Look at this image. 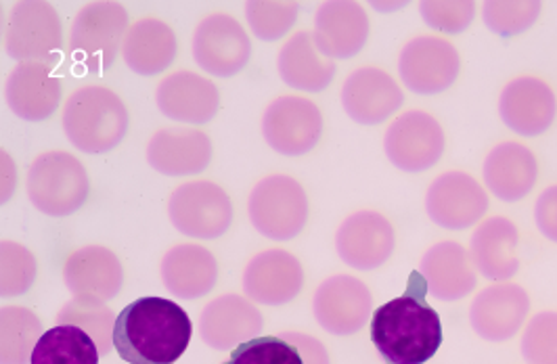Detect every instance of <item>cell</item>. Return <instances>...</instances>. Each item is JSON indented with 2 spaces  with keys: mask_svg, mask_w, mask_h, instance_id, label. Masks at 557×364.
Segmentation results:
<instances>
[{
  "mask_svg": "<svg viewBox=\"0 0 557 364\" xmlns=\"http://www.w3.org/2000/svg\"><path fill=\"white\" fill-rule=\"evenodd\" d=\"M191 316L166 298L147 296L117 314L113 348L128 364H174L189 348Z\"/></svg>",
  "mask_w": 557,
  "mask_h": 364,
  "instance_id": "1",
  "label": "cell"
},
{
  "mask_svg": "<svg viewBox=\"0 0 557 364\" xmlns=\"http://www.w3.org/2000/svg\"><path fill=\"white\" fill-rule=\"evenodd\" d=\"M425 279L416 271L400 298L375 310L371 341L386 364H425L443 343V323L425 296Z\"/></svg>",
  "mask_w": 557,
  "mask_h": 364,
  "instance_id": "2",
  "label": "cell"
},
{
  "mask_svg": "<svg viewBox=\"0 0 557 364\" xmlns=\"http://www.w3.org/2000/svg\"><path fill=\"white\" fill-rule=\"evenodd\" d=\"M63 130L84 153H108L128 133V110L110 88L83 86L63 108Z\"/></svg>",
  "mask_w": 557,
  "mask_h": 364,
  "instance_id": "3",
  "label": "cell"
},
{
  "mask_svg": "<svg viewBox=\"0 0 557 364\" xmlns=\"http://www.w3.org/2000/svg\"><path fill=\"white\" fill-rule=\"evenodd\" d=\"M90 180L83 164L65 151H47L34 160L28 172V197L47 216L63 218L86 203Z\"/></svg>",
  "mask_w": 557,
  "mask_h": 364,
  "instance_id": "4",
  "label": "cell"
},
{
  "mask_svg": "<svg viewBox=\"0 0 557 364\" xmlns=\"http://www.w3.org/2000/svg\"><path fill=\"white\" fill-rule=\"evenodd\" d=\"M128 11L115 0H97L83 7L70 34L72 55L86 72L106 74L128 34Z\"/></svg>",
  "mask_w": 557,
  "mask_h": 364,
  "instance_id": "5",
  "label": "cell"
},
{
  "mask_svg": "<svg viewBox=\"0 0 557 364\" xmlns=\"http://www.w3.org/2000/svg\"><path fill=\"white\" fill-rule=\"evenodd\" d=\"M248 214L260 235L273 241H289L307 226L308 197L296 178L273 174L251 189Z\"/></svg>",
  "mask_w": 557,
  "mask_h": 364,
  "instance_id": "6",
  "label": "cell"
},
{
  "mask_svg": "<svg viewBox=\"0 0 557 364\" xmlns=\"http://www.w3.org/2000/svg\"><path fill=\"white\" fill-rule=\"evenodd\" d=\"M4 47L20 63H47L55 67L63 32L55 7L45 0H24L11 9Z\"/></svg>",
  "mask_w": 557,
  "mask_h": 364,
  "instance_id": "7",
  "label": "cell"
},
{
  "mask_svg": "<svg viewBox=\"0 0 557 364\" xmlns=\"http://www.w3.org/2000/svg\"><path fill=\"white\" fill-rule=\"evenodd\" d=\"M168 216L185 237L216 239L233 223V203L223 187L196 180L174 189L168 201Z\"/></svg>",
  "mask_w": 557,
  "mask_h": 364,
  "instance_id": "8",
  "label": "cell"
},
{
  "mask_svg": "<svg viewBox=\"0 0 557 364\" xmlns=\"http://www.w3.org/2000/svg\"><path fill=\"white\" fill-rule=\"evenodd\" d=\"M384 149L392 164L405 172H423L438 164L445 153V130L425 112H407L392 122Z\"/></svg>",
  "mask_w": 557,
  "mask_h": 364,
  "instance_id": "9",
  "label": "cell"
},
{
  "mask_svg": "<svg viewBox=\"0 0 557 364\" xmlns=\"http://www.w3.org/2000/svg\"><path fill=\"white\" fill-rule=\"evenodd\" d=\"M250 55V38L235 17L214 13L197 26L194 59L203 72L216 78H231L248 65Z\"/></svg>",
  "mask_w": 557,
  "mask_h": 364,
  "instance_id": "10",
  "label": "cell"
},
{
  "mask_svg": "<svg viewBox=\"0 0 557 364\" xmlns=\"http://www.w3.org/2000/svg\"><path fill=\"white\" fill-rule=\"evenodd\" d=\"M461 59L457 49L436 36L409 40L400 57L398 72L405 86L418 95H438L457 80Z\"/></svg>",
  "mask_w": 557,
  "mask_h": 364,
  "instance_id": "11",
  "label": "cell"
},
{
  "mask_svg": "<svg viewBox=\"0 0 557 364\" xmlns=\"http://www.w3.org/2000/svg\"><path fill=\"white\" fill-rule=\"evenodd\" d=\"M262 135L281 155H305L323 135V115L305 97H278L264 112Z\"/></svg>",
  "mask_w": 557,
  "mask_h": 364,
  "instance_id": "12",
  "label": "cell"
},
{
  "mask_svg": "<svg viewBox=\"0 0 557 364\" xmlns=\"http://www.w3.org/2000/svg\"><path fill=\"white\" fill-rule=\"evenodd\" d=\"M312 312L317 323L332 336H355L371 314V291L352 275L323 280L314 293Z\"/></svg>",
  "mask_w": 557,
  "mask_h": 364,
  "instance_id": "13",
  "label": "cell"
},
{
  "mask_svg": "<svg viewBox=\"0 0 557 364\" xmlns=\"http://www.w3.org/2000/svg\"><path fill=\"white\" fill-rule=\"evenodd\" d=\"M488 210V196L466 172H445L428 189L425 212L434 225L448 230L474 226Z\"/></svg>",
  "mask_w": 557,
  "mask_h": 364,
  "instance_id": "14",
  "label": "cell"
},
{
  "mask_svg": "<svg viewBox=\"0 0 557 364\" xmlns=\"http://www.w3.org/2000/svg\"><path fill=\"white\" fill-rule=\"evenodd\" d=\"M394 226L380 212L350 214L335 235V250L344 264L357 271H375L394 252Z\"/></svg>",
  "mask_w": 557,
  "mask_h": 364,
  "instance_id": "15",
  "label": "cell"
},
{
  "mask_svg": "<svg viewBox=\"0 0 557 364\" xmlns=\"http://www.w3.org/2000/svg\"><path fill=\"white\" fill-rule=\"evenodd\" d=\"M244 293L256 304L283 306L298 298L305 285V268L285 250H267L250 260L244 271Z\"/></svg>",
  "mask_w": 557,
  "mask_h": 364,
  "instance_id": "16",
  "label": "cell"
},
{
  "mask_svg": "<svg viewBox=\"0 0 557 364\" xmlns=\"http://www.w3.org/2000/svg\"><path fill=\"white\" fill-rule=\"evenodd\" d=\"M529 312L527 289L513 283H499L475 296L470 323L475 336L486 341H507L522 329Z\"/></svg>",
  "mask_w": 557,
  "mask_h": 364,
  "instance_id": "17",
  "label": "cell"
},
{
  "mask_svg": "<svg viewBox=\"0 0 557 364\" xmlns=\"http://www.w3.org/2000/svg\"><path fill=\"white\" fill-rule=\"evenodd\" d=\"M314 45L327 59H350L361 53L369 38V17L359 2H323L314 17Z\"/></svg>",
  "mask_w": 557,
  "mask_h": 364,
  "instance_id": "18",
  "label": "cell"
},
{
  "mask_svg": "<svg viewBox=\"0 0 557 364\" xmlns=\"http://www.w3.org/2000/svg\"><path fill=\"white\" fill-rule=\"evenodd\" d=\"M556 113V95L539 78H516L503 88L499 115L520 137L543 135L554 124Z\"/></svg>",
  "mask_w": 557,
  "mask_h": 364,
  "instance_id": "19",
  "label": "cell"
},
{
  "mask_svg": "<svg viewBox=\"0 0 557 364\" xmlns=\"http://www.w3.org/2000/svg\"><path fill=\"white\" fill-rule=\"evenodd\" d=\"M262 327V312L235 293L212 300L199 316V336L212 350L237 348L258 336Z\"/></svg>",
  "mask_w": 557,
  "mask_h": 364,
  "instance_id": "20",
  "label": "cell"
},
{
  "mask_svg": "<svg viewBox=\"0 0 557 364\" xmlns=\"http://www.w3.org/2000/svg\"><path fill=\"white\" fill-rule=\"evenodd\" d=\"M405 95L391 74L377 67H361L342 86V105L362 126L382 124L398 112Z\"/></svg>",
  "mask_w": 557,
  "mask_h": 364,
  "instance_id": "21",
  "label": "cell"
},
{
  "mask_svg": "<svg viewBox=\"0 0 557 364\" xmlns=\"http://www.w3.org/2000/svg\"><path fill=\"white\" fill-rule=\"evenodd\" d=\"M156 103L168 120L206 124L219 112L221 95L212 80L194 72H176L158 86Z\"/></svg>",
  "mask_w": 557,
  "mask_h": 364,
  "instance_id": "22",
  "label": "cell"
},
{
  "mask_svg": "<svg viewBox=\"0 0 557 364\" xmlns=\"http://www.w3.org/2000/svg\"><path fill=\"white\" fill-rule=\"evenodd\" d=\"M11 112L28 122L51 117L61 101V83L47 63H20L4 86Z\"/></svg>",
  "mask_w": 557,
  "mask_h": 364,
  "instance_id": "23",
  "label": "cell"
},
{
  "mask_svg": "<svg viewBox=\"0 0 557 364\" xmlns=\"http://www.w3.org/2000/svg\"><path fill=\"white\" fill-rule=\"evenodd\" d=\"M212 160V140L191 128L158 130L147 145L149 166L166 176H191L208 168Z\"/></svg>",
  "mask_w": 557,
  "mask_h": 364,
  "instance_id": "24",
  "label": "cell"
},
{
  "mask_svg": "<svg viewBox=\"0 0 557 364\" xmlns=\"http://www.w3.org/2000/svg\"><path fill=\"white\" fill-rule=\"evenodd\" d=\"M421 277L432 298L457 302L475 289V268L470 252L457 241H443L421 258Z\"/></svg>",
  "mask_w": 557,
  "mask_h": 364,
  "instance_id": "25",
  "label": "cell"
},
{
  "mask_svg": "<svg viewBox=\"0 0 557 364\" xmlns=\"http://www.w3.org/2000/svg\"><path fill=\"white\" fill-rule=\"evenodd\" d=\"M63 280L74 298L88 296L108 302L120 293L124 271L112 250L88 246L76 250L65 260Z\"/></svg>",
  "mask_w": 557,
  "mask_h": 364,
  "instance_id": "26",
  "label": "cell"
},
{
  "mask_svg": "<svg viewBox=\"0 0 557 364\" xmlns=\"http://www.w3.org/2000/svg\"><path fill=\"white\" fill-rule=\"evenodd\" d=\"M482 174L493 196L507 203H513L524 199L532 191L539 174V164L529 147L509 140L497 145L486 155Z\"/></svg>",
  "mask_w": 557,
  "mask_h": 364,
  "instance_id": "27",
  "label": "cell"
},
{
  "mask_svg": "<svg viewBox=\"0 0 557 364\" xmlns=\"http://www.w3.org/2000/svg\"><path fill=\"white\" fill-rule=\"evenodd\" d=\"M518 226L503 216H493L478 226L470 241L475 271L488 280H509L520 268Z\"/></svg>",
  "mask_w": 557,
  "mask_h": 364,
  "instance_id": "28",
  "label": "cell"
},
{
  "mask_svg": "<svg viewBox=\"0 0 557 364\" xmlns=\"http://www.w3.org/2000/svg\"><path fill=\"white\" fill-rule=\"evenodd\" d=\"M160 273L174 298L199 300L214 289L219 264L212 252L201 246H176L164 255Z\"/></svg>",
  "mask_w": 557,
  "mask_h": 364,
  "instance_id": "29",
  "label": "cell"
},
{
  "mask_svg": "<svg viewBox=\"0 0 557 364\" xmlns=\"http://www.w3.org/2000/svg\"><path fill=\"white\" fill-rule=\"evenodd\" d=\"M277 67L285 85L307 92L325 90L335 76L334 61L319 53L310 32H298L283 45Z\"/></svg>",
  "mask_w": 557,
  "mask_h": 364,
  "instance_id": "30",
  "label": "cell"
},
{
  "mask_svg": "<svg viewBox=\"0 0 557 364\" xmlns=\"http://www.w3.org/2000/svg\"><path fill=\"white\" fill-rule=\"evenodd\" d=\"M176 49L174 29L160 20L147 17L128 29L122 45V57L135 74L156 76L172 65Z\"/></svg>",
  "mask_w": 557,
  "mask_h": 364,
  "instance_id": "31",
  "label": "cell"
},
{
  "mask_svg": "<svg viewBox=\"0 0 557 364\" xmlns=\"http://www.w3.org/2000/svg\"><path fill=\"white\" fill-rule=\"evenodd\" d=\"M95 339L72 325H55L38 339L29 364H99Z\"/></svg>",
  "mask_w": 557,
  "mask_h": 364,
  "instance_id": "32",
  "label": "cell"
},
{
  "mask_svg": "<svg viewBox=\"0 0 557 364\" xmlns=\"http://www.w3.org/2000/svg\"><path fill=\"white\" fill-rule=\"evenodd\" d=\"M40 318L22 306L0 310V364H28L38 339L42 337Z\"/></svg>",
  "mask_w": 557,
  "mask_h": 364,
  "instance_id": "33",
  "label": "cell"
},
{
  "mask_svg": "<svg viewBox=\"0 0 557 364\" xmlns=\"http://www.w3.org/2000/svg\"><path fill=\"white\" fill-rule=\"evenodd\" d=\"M117 314L103 300L76 296L70 300L57 314V325L81 327L95 339L101 356H110L113 348V331H115Z\"/></svg>",
  "mask_w": 557,
  "mask_h": 364,
  "instance_id": "34",
  "label": "cell"
},
{
  "mask_svg": "<svg viewBox=\"0 0 557 364\" xmlns=\"http://www.w3.org/2000/svg\"><path fill=\"white\" fill-rule=\"evenodd\" d=\"M300 13V4L292 0H250L246 4V17L256 38L273 42L294 28Z\"/></svg>",
  "mask_w": 557,
  "mask_h": 364,
  "instance_id": "35",
  "label": "cell"
},
{
  "mask_svg": "<svg viewBox=\"0 0 557 364\" xmlns=\"http://www.w3.org/2000/svg\"><path fill=\"white\" fill-rule=\"evenodd\" d=\"M541 15L539 0H486L482 17L493 34L509 38L532 28Z\"/></svg>",
  "mask_w": 557,
  "mask_h": 364,
  "instance_id": "36",
  "label": "cell"
},
{
  "mask_svg": "<svg viewBox=\"0 0 557 364\" xmlns=\"http://www.w3.org/2000/svg\"><path fill=\"white\" fill-rule=\"evenodd\" d=\"M38 264L26 246L15 241L0 243V293L2 298L24 296L36 280Z\"/></svg>",
  "mask_w": 557,
  "mask_h": 364,
  "instance_id": "37",
  "label": "cell"
},
{
  "mask_svg": "<svg viewBox=\"0 0 557 364\" xmlns=\"http://www.w3.org/2000/svg\"><path fill=\"white\" fill-rule=\"evenodd\" d=\"M223 364H305L296 346L283 337H253L237 346Z\"/></svg>",
  "mask_w": 557,
  "mask_h": 364,
  "instance_id": "38",
  "label": "cell"
},
{
  "mask_svg": "<svg viewBox=\"0 0 557 364\" xmlns=\"http://www.w3.org/2000/svg\"><path fill=\"white\" fill-rule=\"evenodd\" d=\"M520 348L529 364H557V312L534 314Z\"/></svg>",
  "mask_w": 557,
  "mask_h": 364,
  "instance_id": "39",
  "label": "cell"
},
{
  "mask_svg": "<svg viewBox=\"0 0 557 364\" xmlns=\"http://www.w3.org/2000/svg\"><path fill=\"white\" fill-rule=\"evenodd\" d=\"M419 13L430 28L461 34L474 20L475 4L472 0H425L419 4Z\"/></svg>",
  "mask_w": 557,
  "mask_h": 364,
  "instance_id": "40",
  "label": "cell"
},
{
  "mask_svg": "<svg viewBox=\"0 0 557 364\" xmlns=\"http://www.w3.org/2000/svg\"><path fill=\"white\" fill-rule=\"evenodd\" d=\"M534 221L541 235L557 243V185L545 189L536 199Z\"/></svg>",
  "mask_w": 557,
  "mask_h": 364,
  "instance_id": "41",
  "label": "cell"
},
{
  "mask_svg": "<svg viewBox=\"0 0 557 364\" xmlns=\"http://www.w3.org/2000/svg\"><path fill=\"white\" fill-rule=\"evenodd\" d=\"M285 341H289L292 346L298 348L302 363L305 364H330V354L327 348L317 339V337L305 336V334H296V331H285L281 336Z\"/></svg>",
  "mask_w": 557,
  "mask_h": 364,
  "instance_id": "42",
  "label": "cell"
},
{
  "mask_svg": "<svg viewBox=\"0 0 557 364\" xmlns=\"http://www.w3.org/2000/svg\"><path fill=\"white\" fill-rule=\"evenodd\" d=\"M2 201H9L13 196V189H15V166H13V160L11 155L2 153Z\"/></svg>",
  "mask_w": 557,
  "mask_h": 364,
  "instance_id": "43",
  "label": "cell"
}]
</instances>
